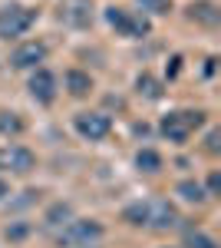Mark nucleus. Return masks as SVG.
Here are the masks:
<instances>
[{
    "label": "nucleus",
    "mask_w": 221,
    "mask_h": 248,
    "mask_svg": "<svg viewBox=\"0 0 221 248\" xmlns=\"http://www.w3.org/2000/svg\"><path fill=\"white\" fill-rule=\"evenodd\" d=\"M99 238H103V225L92 222V218H70L56 232V245L59 248H89Z\"/></svg>",
    "instance_id": "obj_1"
},
{
    "label": "nucleus",
    "mask_w": 221,
    "mask_h": 248,
    "mask_svg": "<svg viewBox=\"0 0 221 248\" xmlns=\"http://www.w3.org/2000/svg\"><path fill=\"white\" fill-rule=\"evenodd\" d=\"M202 123H205V113H198V109L168 113L165 119H162V136H168L172 142H185V139L195 133V129H198Z\"/></svg>",
    "instance_id": "obj_2"
},
{
    "label": "nucleus",
    "mask_w": 221,
    "mask_h": 248,
    "mask_svg": "<svg viewBox=\"0 0 221 248\" xmlns=\"http://www.w3.org/2000/svg\"><path fill=\"white\" fill-rule=\"evenodd\" d=\"M33 20H37V14L30 10V7H3L0 10V37L10 40V37H23L30 27H33Z\"/></svg>",
    "instance_id": "obj_3"
},
{
    "label": "nucleus",
    "mask_w": 221,
    "mask_h": 248,
    "mask_svg": "<svg viewBox=\"0 0 221 248\" xmlns=\"http://www.w3.org/2000/svg\"><path fill=\"white\" fill-rule=\"evenodd\" d=\"M182 218H178V209L165 202V199H148L146 202V225L148 229H159V232H168L175 229Z\"/></svg>",
    "instance_id": "obj_4"
},
{
    "label": "nucleus",
    "mask_w": 221,
    "mask_h": 248,
    "mask_svg": "<svg viewBox=\"0 0 221 248\" xmlns=\"http://www.w3.org/2000/svg\"><path fill=\"white\" fill-rule=\"evenodd\" d=\"M106 20H109L112 27H119L126 37H146V33H148V20L129 17V14L119 10V7H109V10H106Z\"/></svg>",
    "instance_id": "obj_5"
},
{
    "label": "nucleus",
    "mask_w": 221,
    "mask_h": 248,
    "mask_svg": "<svg viewBox=\"0 0 221 248\" xmlns=\"http://www.w3.org/2000/svg\"><path fill=\"white\" fill-rule=\"evenodd\" d=\"M43 60H46V46L43 43H23V46H17L10 53V66L14 70H33Z\"/></svg>",
    "instance_id": "obj_6"
},
{
    "label": "nucleus",
    "mask_w": 221,
    "mask_h": 248,
    "mask_svg": "<svg viewBox=\"0 0 221 248\" xmlns=\"http://www.w3.org/2000/svg\"><path fill=\"white\" fill-rule=\"evenodd\" d=\"M76 133L86 139H103L109 136V116L103 113H79L76 116Z\"/></svg>",
    "instance_id": "obj_7"
},
{
    "label": "nucleus",
    "mask_w": 221,
    "mask_h": 248,
    "mask_svg": "<svg viewBox=\"0 0 221 248\" xmlns=\"http://www.w3.org/2000/svg\"><path fill=\"white\" fill-rule=\"evenodd\" d=\"M33 153L23 149V146H7L0 149V169H10V172H30L33 169Z\"/></svg>",
    "instance_id": "obj_8"
},
{
    "label": "nucleus",
    "mask_w": 221,
    "mask_h": 248,
    "mask_svg": "<svg viewBox=\"0 0 221 248\" xmlns=\"http://www.w3.org/2000/svg\"><path fill=\"white\" fill-rule=\"evenodd\" d=\"M30 96H33L37 103H53L56 99V77L50 70H37V73L30 77Z\"/></svg>",
    "instance_id": "obj_9"
},
{
    "label": "nucleus",
    "mask_w": 221,
    "mask_h": 248,
    "mask_svg": "<svg viewBox=\"0 0 221 248\" xmlns=\"http://www.w3.org/2000/svg\"><path fill=\"white\" fill-rule=\"evenodd\" d=\"M63 17L73 27H89L92 23V0H70L66 10H63Z\"/></svg>",
    "instance_id": "obj_10"
},
{
    "label": "nucleus",
    "mask_w": 221,
    "mask_h": 248,
    "mask_svg": "<svg viewBox=\"0 0 221 248\" xmlns=\"http://www.w3.org/2000/svg\"><path fill=\"white\" fill-rule=\"evenodd\" d=\"M70 218H73V209L59 202V205H53V209L46 212V218H43V229H46V232H59L63 225H66V222H70Z\"/></svg>",
    "instance_id": "obj_11"
},
{
    "label": "nucleus",
    "mask_w": 221,
    "mask_h": 248,
    "mask_svg": "<svg viewBox=\"0 0 221 248\" xmlns=\"http://www.w3.org/2000/svg\"><path fill=\"white\" fill-rule=\"evenodd\" d=\"M66 86H70L73 96H86L92 90V79H89V73H83V70H70V73H66Z\"/></svg>",
    "instance_id": "obj_12"
},
{
    "label": "nucleus",
    "mask_w": 221,
    "mask_h": 248,
    "mask_svg": "<svg viewBox=\"0 0 221 248\" xmlns=\"http://www.w3.org/2000/svg\"><path fill=\"white\" fill-rule=\"evenodd\" d=\"M135 166H139L142 172H159L162 169V155L152 153V149H142V153L135 155Z\"/></svg>",
    "instance_id": "obj_13"
},
{
    "label": "nucleus",
    "mask_w": 221,
    "mask_h": 248,
    "mask_svg": "<svg viewBox=\"0 0 221 248\" xmlns=\"http://www.w3.org/2000/svg\"><path fill=\"white\" fill-rule=\"evenodd\" d=\"M178 195H182L185 202H205V199H208V192H205L198 182H192V179L178 186Z\"/></svg>",
    "instance_id": "obj_14"
},
{
    "label": "nucleus",
    "mask_w": 221,
    "mask_h": 248,
    "mask_svg": "<svg viewBox=\"0 0 221 248\" xmlns=\"http://www.w3.org/2000/svg\"><path fill=\"white\" fill-rule=\"evenodd\" d=\"M188 17L202 20V23H218V10H215L211 3H195V7L188 10Z\"/></svg>",
    "instance_id": "obj_15"
},
{
    "label": "nucleus",
    "mask_w": 221,
    "mask_h": 248,
    "mask_svg": "<svg viewBox=\"0 0 221 248\" xmlns=\"http://www.w3.org/2000/svg\"><path fill=\"white\" fill-rule=\"evenodd\" d=\"M185 245L188 248H218V242L208 238L205 232H188V235H185Z\"/></svg>",
    "instance_id": "obj_16"
},
{
    "label": "nucleus",
    "mask_w": 221,
    "mask_h": 248,
    "mask_svg": "<svg viewBox=\"0 0 221 248\" xmlns=\"http://www.w3.org/2000/svg\"><path fill=\"white\" fill-rule=\"evenodd\" d=\"M139 93H146L148 99H159V96H162V86L146 73V77H139Z\"/></svg>",
    "instance_id": "obj_17"
},
{
    "label": "nucleus",
    "mask_w": 221,
    "mask_h": 248,
    "mask_svg": "<svg viewBox=\"0 0 221 248\" xmlns=\"http://www.w3.org/2000/svg\"><path fill=\"white\" fill-rule=\"evenodd\" d=\"M23 129V123L17 119V113H0V133H20Z\"/></svg>",
    "instance_id": "obj_18"
},
{
    "label": "nucleus",
    "mask_w": 221,
    "mask_h": 248,
    "mask_svg": "<svg viewBox=\"0 0 221 248\" xmlns=\"http://www.w3.org/2000/svg\"><path fill=\"white\" fill-rule=\"evenodd\" d=\"M122 215H126V222H132V225H146V202H135V205H129Z\"/></svg>",
    "instance_id": "obj_19"
},
{
    "label": "nucleus",
    "mask_w": 221,
    "mask_h": 248,
    "mask_svg": "<svg viewBox=\"0 0 221 248\" xmlns=\"http://www.w3.org/2000/svg\"><path fill=\"white\" fill-rule=\"evenodd\" d=\"M139 7L148 10V14H168V10H172L168 0H139Z\"/></svg>",
    "instance_id": "obj_20"
},
{
    "label": "nucleus",
    "mask_w": 221,
    "mask_h": 248,
    "mask_svg": "<svg viewBox=\"0 0 221 248\" xmlns=\"http://www.w3.org/2000/svg\"><path fill=\"white\" fill-rule=\"evenodd\" d=\"M205 149H208V153H218V149H221V133H218V129H211V133H208Z\"/></svg>",
    "instance_id": "obj_21"
},
{
    "label": "nucleus",
    "mask_w": 221,
    "mask_h": 248,
    "mask_svg": "<svg viewBox=\"0 0 221 248\" xmlns=\"http://www.w3.org/2000/svg\"><path fill=\"white\" fill-rule=\"evenodd\" d=\"M218 189H221V175H218V172H211V179H208V192L215 195Z\"/></svg>",
    "instance_id": "obj_22"
},
{
    "label": "nucleus",
    "mask_w": 221,
    "mask_h": 248,
    "mask_svg": "<svg viewBox=\"0 0 221 248\" xmlns=\"http://www.w3.org/2000/svg\"><path fill=\"white\" fill-rule=\"evenodd\" d=\"M3 195H10V189H7V182L0 179V199H3Z\"/></svg>",
    "instance_id": "obj_23"
}]
</instances>
